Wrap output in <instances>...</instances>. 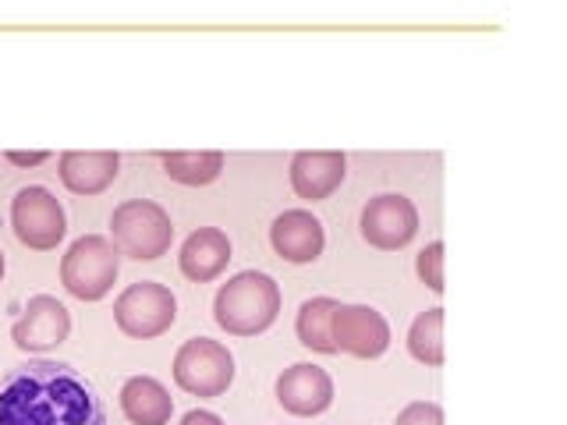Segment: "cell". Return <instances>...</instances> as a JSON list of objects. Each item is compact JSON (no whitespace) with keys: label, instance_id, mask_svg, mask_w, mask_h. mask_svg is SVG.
<instances>
[{"label":"cell","instance_id":"cell-15","mask_svg":"<svg viewBox=\"0 0 567 425\" xmlns=\"http://www.w3.org/2000/svg\"><path fill=\"white\" fill-rule=\"evenodd\" d=\"M117 167L121 156L111 149H93V153L71 149L61 156V182L75 195H100L103 188L114 185Z\"/></svg>","mask_w":567,"mask_h":425},{"label":"cell","instance_id":"cell-17","mask_svg":"<svg viewBox=\"0 0 567 425\" xmlns=\"http://www.w3.org/2000/svg\"><path fill=\"white\" fill-rule=\"evenodd\" d=\"M341 301H333V298H309L306 305L298 309V341L306 344L309 351H319V354H337V344H333V312Z\"/></svg>","mask_w":567,"mask_h":425},{"label":"cell","instance_id":"cell-16","mask_svg":"<svg viewBox=\"0 0 567 425\" xmlns=\"http://www.w3.org/2000/svg\"><path fill=\"white\" fill-rule=\"evenodd\" d=\"M121 412L128 415L132 425H167L174 401L167 386L153 376H132L121 386Z\"/></svg>","mask_w":567,"mask_h":425},{"label":"cell","instance_id":"cell-19","mask_svg":"<svg viewBox=\"0 0 567 425\" xmlns=\"http://www.w3.org/2000/svg\"><path fill=\"white\" fill-rule=\"evenodd\" d=\"M408 351L422 365H443V309H425L408 330Z\"/></svg>","mask_w":567,"mask_h":425},{"label":"cell","instance_id":"cell-20","mask_svg":"<svg viewBox=\"0 0 567 425\" xmlns=\"http://www.w3.org/2000/svg\"><path fill=\"white\" fill-rule=\"evenodd\" d=\"M415 273L433 294H443V241H430L422 248L415 259Z\"/></svg>","mask_w":567,"mask_h":425},{"label":"cell","instance_id":"cell-24","mask_svg":"<svg viewBox=\"0 0 567 425\" xmlns=\"http://www.w3.org/2000/svg\"><path fill=\"white\" fill-rule=\"evenodd\" d=\"M0 280H4V252H0Z\"/></svg>","mask_w":567,"mask_h":425},{"label":"cell","instance_id":"cell-11","mask_svg":"<svg viewBox=\"0 0 567 425\" xmlns=\"http://www.w3.org/2000/svg\"><path fill=\"white\" fill-rule=\"evenodd\" d=\"M71 333V315L58 298L35 294L29 298L25 312L18 315V323L11 326V341L22 351H50L68 341Z\"/></svg>","mask_w":567,"mask_h":425},{"label":"cell","instance_id":"cell-13","mask_svg":"<svg viewBox=\"0 0 567 425\" xmlns=\"http://www.w3.org/2000/svg\"><path fill=\"white\" fill-rule=\"evenodd\" d=\"M348 174V159L344 153H333V149H306V153H295L291 159V188L298 191V199H309L319 203L344 182Z\"/></svg>","mask_w":567,"mask_h":425},{"label":"cell","instance_id":"cell-23","mask_svg":"<svg viewBox=\"0 0 567 425\" xmlns=\"http://www.w3.org/2000/svg\"><path fill=\"white\" fill-rule=\"evenodd\" d=\"M182 425H224L220 415H213V412H188L182 418Z\"/></svg>","mask_w":567,"mask_h":425},{"label":"cell","instance_id":"cell-5","mask_svg":"<svg viewBox=\"0 0 567 425\" xmlns=\"http://www.w3.org/2000/svg\"><path fill=\"white\" fill-rule=\"evenodd\" d=\"M174 383L192 397H220L235 383V354L220 341L192 336L174 354Z\"/></svg>","mask_w":567,"mask_h":425},{"label":"cell","instance_id":"cell-18","mask_svg":"<svg viewBox=\"0 0 567 425\" xmlns=\"http://www.w3.org/2000/svg\"><path fill=\"white\" fill-rule=\"evenodd\" d=\"M164 170L171 182L188 185V188H203L213 185L224 170V153L217 149H203V153H164Z\"/></svg>","mask_w":567,"mask_h":425},{"label":"cell","instance_id":"cell-22","mask_svg":"<svg viewBox=\"0 0 567 425\" xmlns=\"http://www.w3.org/2000/svg\"><path fill=\"white\" fill-rule=\"evenodd\" d=\"M8 156V164H14V167H40L43 164V159L50 156V153H4Z\"/></svg>","mask_w":567,"mask_h":425},{"label":"cell","instance_id":"cell-6","mask_svg":"<svg viewBox=\"0 0 567 425\" xmlns=\"http://www.w3.org/2000/svg\"><path fill=\"white\" fill-rule=\"evenodd\" d=\"M177 319V298L171 288L156 280L128 283L114 301V323L121 333L135 336V341H153V336L167 333Z\"/></svg>","mask_w":567,"mask_h":425},{"label":"cell","instance_id":"cell-9","mask_svg":"<svg viewBox=\"0 0 567 425\" xmlns=\"http://www.w3.org/2000/svg\"><path fill=\"white\" fill-rule=\"evenodd\" d=\"M330 330L337 351H348L354 359H380L390 348L386 319L369 305H337Z\"/></svg>","mask_w":567,"mask_h":425},{"label":"cell","instance_id":"cell-21","mask_svg":"<svg viewBox=\"0 0 567 425\" xmlns=\"http://www.w3.org/2000/svg\"><path fill=\"white\" fill-rule=\"evenodd\" d=\"M394 425H443V412L433 401H415L404 407Z\"/></svg>","mask_w":567,"mask_h":425},{"label":"cell","instance_id":"cell-2","mask_svg":"<svg viewBox=\"0 0 567 425\" xmlns=\"http://www.w3.org/2000/svg\"><path fill=\"white\" fill-rule=\"evenodd\" d=\"M280 315V288L270 273L245 270L235 273L227 283H220L213 298V319L217 326L235 336H256L270 330Z\"/></svg>","mask_w":567,"mask_h":425},{"label":"cell","instance_id":"cell-1","mask_svg":"<svg viewBox=\"0 0 567 425\" xmlns=\"http://www.w3.org/2000/svg\"><path fill=\"white\" fill-rule=\"evenodd\" d=\"M0 425H106V407L68 362H29L0 383Z\"/></svg>","mask_w":567,"mask_h":425},{"label":"cell","instance_id":"cell-3","mask_svg":"<svg viewBox=\"0 0 567 425\" xmlns=\"http://www.w3.org/2000/svg\"><path fill=\"white\" fill-rule=\"evenodd\" d=\"M121 273V252L111 238L82 235L61 259V283L79 301H100L111 294Z\"/></svg>","mask_w":567,"mask_h":425},{"label":"cell","instance_id":"cell-10","mask_svg":"<svg viewBox=\"0 0 567 425\" xmlns=\"http://www.w3.org/2000/svg\"><path fill=\"white\" fill-rule=\"evenodd\" d=\"M277 401H280L284 412L301 415V418L323 415L327 407L333 404L330 372L312 365V362H298L291 369H284L280 380H277Z\"/></svg>","mask_w":567,"mask_h":425},{"label":"cell","instance_id":"cell-14","mask_svg":"<svg viewBox=\"0 0 567 425\" xmlns=\"http://www.w3.org/2000/svg\"><path fill=\"white\" fill-rule=\"evenodd\" d=\"M230 262V241L220 227H199L195 235H188V241L182 245V256H177V266L182 273L195 283H209L217 280Z\"/></svg>","mask_w":567,"mask_h":425},{"label":"cell","instance_id":"cell-8","mask_svg":"<svg viewBox=\"0 0 567 425\" xmlns=\"http://www.w3.org/2000/svg\"><path fill=\"white\" fill-rule=\"evenodd\" d=\"M419 235V209L412 199L404 195H377L369 199L362 209V238L372 248H383V252H394V248H404Z\"/></svg>","mask_w":567,"mask_h":425},{"label":"cell","instance_id":"cell-12","mask_svg":"<svg viewBox=\"0 0 567 425\" xmlns=\"http://www.w3.org/2000/svg\"><path fill=\"white\" fill-rule=\"evenodd\" d=\"M274 252L288 262H316L327 248L323 224H319L309 209H288L280 212L270 227Z\"/></svg>","mask_w":567,"mask_h":425},{"label":"cell","instance_id":"cell-7","mask_svg":"<svg viewBox=\"0 0 567 425\" xmlns=\"http://www.w3.org/2000/svg\"><path fill=\"white\" fill-rule=\"evenodd\" d=\"M11 227L22 245L35 248V252H47V248H58V241L68 230L64 206L53 199L50 188L29 185L18 191L11 203Z\"/></svg>","mask_w":567,"mask_h":425},{"label":"cell","instance_id":"cell-4","mask_svg":"<svg viewBox=\"0 0 567 425\" xmlns=\"http://www.w3.org/2000/svg\"><path fill=\"white\" fill-rule=\"evenodd\" d=\"M111 235L121 256L150 262V259L167 256V248L174 241V224L164 212V206H156L150 199H128L114 209Z\"/></svg>","mask_w":567,"mask_h":425}]
</instances>
